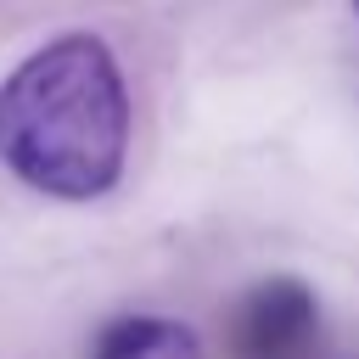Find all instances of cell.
<instances>
[{"mask_svg":"<svg viewBox=\"0 0 359 359\" xmlns=\"http://www.w3.org/2000/svg\"><path fill=\"white\" fill-rule=\"evenodd\" d=\"M230 359H314L320 348V303L297 275H269L247 286L224 320Z\"/></svg>","mask_w":359,"mask_h":359,"instance_id":"2","label":"cell"},{"mask_svg":"<svg viewBox=\"0 0 359 359\" xmlns=\"http://www.w3.org/2000/svg\"><path fill=\"white\" fill-rule=\"evenodd\" d=\"M129 151V90L95 34H62L0 79V163L62 202L118 185Z\"/></svg>","mask_w":359,"mask_h":359,"instance_id":"1","label":"cell"},{"mask_svg":"<svg viewBox=\"0 0 359 359\" xmlns=\"http://www.w3.org/2000/svg\"><path fill=\"white\" fill-rule=\"evenodd\" d=\"M90 359H208L202 337L163 314H118L95 331Z\"/></svg>","mask_w":359,"mask_h":359,"instance_id":"3","label":"cell"},{"mask_svg":"<svg viewBox=\"0 0 359 359\" xmlns=\"http://www.w3.org/2000/svg\"><path fill=\"white\" fill-rule=\"evenodd\" d=\"M353 6H359V0H353Z\"/></svg>","mask_w":359,"mask_h":359,"instance_id":"4","label":"cell"}]
</instances>
